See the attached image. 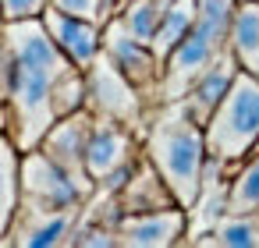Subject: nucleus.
<instances>
[{"mask_svg":"<svg viewBox=\"0 0 259 248\" xmlns=\"http://www.w3.org/2000/svg\"><path fill=\"white\" fill-rule=\"evenodd\" d=\"M259 145V78L238 71L227 96L206 121V149L213 160L238 167Z\"/></svg>","mask_w":259,"mask_h":248,"instance_id":"4","label":"nucleus"},{"mask_svg":"<svg viewBox=\"0 0 259 248\" xmlns=\"http://www.w3.org/2000/svg\"><path fill=\"white\" fill-rule=\"evenodd\" d=\"M78 220H82V206H71V209L18 206L8 237H11L15 248H61V244H71V234H75Z\"/></svg>","mask_w":259,"mask_h":248,"instance_id":"10","label":"nucleus"},{"mask_svg":"<svg viewBox=\"0 0 259 248\" xmlns=\"http://www.w3.org/2000/svg\"><path fill=\"white\" fill-rule=\"evenodd\" d=\"M11 78H15V50L8 43L4 25H0V107H8L11 100Z\"/></svg>","mask_w":259,"mask_h":248,"instance_id":"23","label":"nucleus"},{"mask_svg":"<svg viewBox=\"0 0 259 248\" xmlns=\"http://www.w3.org/2000/svg\"><path fill=\"white\" fill-rule=\"evenodd\" d=\"M11 121H8V107H0V135H8Z\"/></svg>","mask_w":259,"mask_h":248,"instance_id":"24","label":"nucleus"},{"mask_svg":"<svg viewBox=\"0 0 259 248\" xmlns=\"http://www.w3.org/2000/svg\"><path fill=\"white\" fill-rule=\"evenodd\" d=\"M0 25H4V15H0Z\"/></svg>","mask_w":259,"mask_h":248,"instance_id":"26","label":"nucleus"},{"mask_svg":"<svg viewBox=\"0 0 259 248\" xmlns=\"http://www.w3.org/2000/svg\"><path fill=\"white\" fill-rule=\"evenodd\" d=\"M227 213H259V149H252L231 174Z\"/></svg>","mask_w":259,"mask_h":248,"instance_id":"19","label":"nucleus"},{"mask_svg":"<svg viewBox=\"0 0 259 248\" xmlns=\"http://www.w3.org/2000/svg\"><path fill=\"white\" fill-rule=\"evenodd\" d=\"M238 11V0H199V15L188 36L174 46V54L163 61L160 78V103L181 100L195 78L231 46V22Z\"/></svg>","mask_w":259,"mask_h":248,"instance_id":"3","label":"nucleus"},{"mask_svg":"<svg viewBox=\"0 0 259 248\" xmlns=\"http://www.w3.org/2000/svg\"><path fill=\"white\" fill-rule=\"evenodd\" d=\"M85 110H93L96 117H110L128 124L132 131L146 135L149 117H153V103L117 71V64L100 54L89 68H85Z\"/></svg>","mask_w":259,"mask_h":248,"instance_id":"5","label":"nucleus"},{"mask_svg":"<svg viewBox=\"0 0 259 248\" xmlns=\"http://www.w3.org/2000/svg\"><path fill=\"white\" fill-rule=\"evenodd\" d=\"M231 50L238 57V68L259 78V0H238L231 22Z\"/></svg>","mask_w":259,"mask_h":248,"instance_id":"16","label":"nucleus"},{"mask_svg":"<svg viewBox=\"0 0 259 248\" xmlns=\"http://www.w3.org/2000/svg\"><path fill=\"white\" fill-rule=\"evenodd\" d=\"M117 202H121V216H124V213H146V209L178 206L174 195H170V188H167V181L160 177V170L149 163L146 153H139L132 177H128L124 188L117 191Z\"/></svg>","mask_w":259,"mask_h":248,"instance_id":"14","label":"nucleus"},{"mask_svg":"<svg viewBox=\"0 0 259 248\" xmlns=\"http://www.w3.org/2000/svg\"><path fill=\"white\" fill-rule=\"evenodd\" d=\"M50 0H0V15L4 22H25V18H43Z\"/></svg>","mask_w":259,"mask_h":248,"instance_id":"22","label":"nucleus"},{"mask_svg":"<svg viewBox=\"0 0 259 248\" xmlns=\"http://www.w3.org/2000/svg\"><path fill=\"white\" fill-rule=\"evenodd\" d=\"M167 8H170V0H132L128 8H121L117 18L124 22V29H128L139 43L153 46V36H156V29H160V22H163Z\"/></svg>","mask_w":259,"mask_h":248,"instance_id":"20","label":"nucleus"},{"mask_svg":"<svg viewBox=\"0 0 259 248\" xmlns=\"http://www.w3.org/2000/svg\"><path fill=\"white\" fill-rule=\"evenodd\" d=\"M103 54L117 64V71L153 103V107H160V78H163V64H160V57L153 54V46H146V43H139L128 29H124V22L114 15L107 25H103Z\"/></svg>","mask_w":259,"mask_h":248,"instance_id":"7","label":"nucleus"},{"mask_svg":"<svg viewBox=\"0 0 259 248\" xmlns=\"http://www.w3.org/2000/svg\"><path fill=\"white\" fill-rule=\"evenodd\" d=\"M142 153L167 181L174 202L181 209H192L202 191L209 149H206V128L185 110L181 100L160 103L153 110L149 128L142 135Z\"/></svg>","mask_w":259,"mask_h":248,"instance_id":"2","label":"nucleus"},{"mask_svg":"<svg viewBox=\"0 0 259 248\" xmlns=\"http://www.w3.org/2000/svg\"><path fill=\"white\" fill-rule=\"evenodd\" d=\"M241 68H238V57H234V50L227 46L199 78H195V85L181 96V103H185V110L206 128V121L213 117V110L220 107V100L227 96V89H231V82H234V75H238Z\"/></svg>","mask_w":259,"mask_h":248,"instance_id":"13","label":"nucleus"},{"mask_svg":"<svg viewBox=\"0 0 259 248\" xmlns=\"http://www.w3.org/2000/svg\"><path fill=\"white\" fill-rule=\"evenodd\" d=\"M132 0H114V8H117V15H121V8H128Z\"/></svg>","mask_w":259,"mask_h":248,"instance_id":"25","label":"nucleus"},{"mask_svg":"<svg viewBox=\"0 0 259 248\" xmlns=\"http://www.w3.org/2000/svg\"><path fill=\"white\" fill-rule=\"evenodd\" d=\"M8 43L15 50V78H11V100H8V135L15 145L36 149L43 135L57 121V85L75 71V64L64 57V50L54 43L47 32L43 18H25V22H4Z\"/></svg>","mask_w":259,"mask_h":248,"instance_id":"1","label":"nucleus"},{"mask_svg":"<svg viewBox=\"0 0 259 248\" xmlns=\"http://www.w3.org/2000/svg\"><path fill=\"white\" fill-rule=\"evenodd\" d=\"M195 15H199V0H170V8L153 36V54L160 57V64L174 54V46L188 36V29L195 25Z\"/></svg>","mask_w":259,"mask_h":248,"instance_id":"18","label":"nucleus"},{"mask_svg":"<svg viewBox=\"0 0 259 248\" xmlns=\"http://www.w3.org/2000/svg\"><path fill=\"white\" fill-rule=\"evenodd\" d=\"M50 8L71 15V18H85V22H96V25H107L117 8H114V0H50Z\"/></svg>","mask_w":259,"mask_h":248,"instance_id":"21","label":"nucleus"},{"mask_svg":"<svg viewBox=\"0 0 259 248\" xmlns=\"http://www.w3.org/2000/svg\"><path fill=\"white\" fill-rule=\"evenodd\" d=\"M199 248H259V213H224L213 230L192 237Z\"/></svg>","mask_w":259,"mask_h":248,"instance_id":"15","label":"nucleus"},{"mask_svg":"<svg viewBox=\"0 0 259 248\" xmlns=\"http://www.w3.org/2000/svg\"><path fill=\"white\" fill-rule=\"evenodd\" d=\"M22 202V149L11 135H0V234L11 230Z\"/></svg>","mask_w":259,"mask_h":248,"instance_id":"17","label":"nucleus"},{"mask_svg":"<svg viewBox=\"0 0 259 248\" xmlns=\"http://www.w3.org/2000/svg\"><path fill=\"white\" fill-rule=\"evenodd\" d=\"M85 191L78 188V181L57 167L43 149H25L22 153V202L29 209H71V206H85Z\"/></svg>","mask_w":259,"mask_h":248,"instance_id":"6","label":"nucleus"},{"mask_svg":"<svg viewBox=\"0 0 259 248\" xmlns=\"http://www.w3.org/2000/svg\"><path fill=\"white\" fill-rule=\"evenodd\" d=\"M188 234V209L163 206L146 213H124L117 220L121 248H174Z\"/></svg>","mask_w":259,"mask_h":248,"instance_id":"9","label":"nucleus"},{"mask_svg":"<svg viewBox=\"0 0 259 248\" xmlns=\"http://www.w3.org/2000/svg\"><path fill=\"white\" fill-rule=\"evenodd\" d=\"M93 110H75V114H68V117H61V121H54V128L43 135V142L36 145V149H43L57 167H64L75 181H78V188L85 191V199H93V191H96V181L89 177V170H85V149H89V135H93Z\"/></svg>","mask_w":259,"mask_h":248,"instance_id":"8","label":"nucleus"},{"mask_svg":"<svg viewBox=\"0 0 259 248\" xmlns=\"http://www.w3.org/2000/svg\"><path fill=\"white\" fill-rule=\"evenodd\" d=\"M135 156H139L135 153V131L128 124L110 121V117H96L93 121V135H89V149H85V170H89V177L96 184L107 181L124 163H132Z\"/></svg>","mask_w":259,"mask_h":248,"instance_id":"11","label":"nucleus"},{"mask_svg":"<svg viewBox=\"0 0 259 248\" xmlns=\"http://www.w3.org/2000/svg\"><path fill=\"white\" fill-rule=\"evenodd\" d=\"M43 25L54 36V43L64 50V57L75 68H82V71L103 54V25H96V22L71 18V15H64L57 8H47L43 11Z\"/></svg>","mask_w":259,"mask_h":248,"instance_id":"12","label":"nucleus"}]
</instances>
